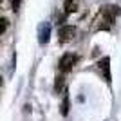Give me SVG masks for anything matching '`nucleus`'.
<instances>
[{
  "label": "nucleus",
  "mask_w": 121,
  "mask_h": 121,
  "mask_svg": "<svg viewBox=\"0 0 121 121\" xmlns=\"http://www.w3.org/2000/svg\"><path fill=\"white\" fill-rule=\"evenodd\" d=\"M58 36H60V43H67L76 36V27L74 25H61L58 31Z\"/></svg>",
  "instance_id": "1"
},
{
  "label": "nucleus",
  "mask_w": 121,
  "mask_h": 121,
  "mask_svg": "<svg viewBox=\"0 0 121 121\" xmlns=\"http://www.w3.org/2000/svg\"><path fill=\"white\" fill-rule=\"evenodd\" d=\"M76 60H78V56L72 54V52H65V54L60 58V69L61 72H69L72 69V65L76 63Z\"/></svg>",
  "instance_id": "2"
},
{
  "label": "nucleus",
  "mask_w": 121,
  "mask_h": 121,
  "mask_svg": "<svg viewBox=\"0 0 121 121\" xmlns=\"http://www.w3.org/2000/svg\"><path fill=\"white\" fill-rule=\"evenodd\" d=\"M49 35H51V25L47 22H43L38 27V42H40L42 45H45L47 42H49Z\"/></svg>",
  "instance_id": "3"
},
{
  "label": "nucleus",
  "mask_w": 121,
  "mask_h": 121,
  "mask_svg": "<svg viewBox=\"0 0 121 121\" xmlns=\"http://www.w3.org/2000/svg\"><path fill=\"white\" fill-rule=\"evenodd\" d=\"M99 69L103 71V74H105V80L110 81V58H108V56H105V58L99 60Z\"/></svg>",
  "instance_id": "4"
},
{
  "label": "nucleus",
  "mask_w": 121,
  "mask_h": 121,
  "mask_svg": "<svg viewBox=\"0 0 121 121\" xmlns=\"http://www.w3.org/2000/svg\"><path fill=\"white\" fill-rule=\"evenodd\" d=\"M63 11H65V15L76 13V11H78V4H76L74 0H65V2H63Z\"/></svg>",
  "instance_id": "5"
},
{
  "label": "nucleus",
  "mask_w": 121,
  "mask_h": 121,
  "mask_svg": "<svg viewBox=\"0 0 121 121\" xmlns=\"http://www.w3.org/2000/svg\"><path fill=\"white\" fill-rule=\"evenodd\" d=\"M61 114L67 116L69 114V96H63V103H61Z\"/></svg>",
  "instance_id": "6"
},
{
  "label": "nucleus",
  "mask_w": 121,
  "mask_h": 121,
  "mask_svg": "<svg viewBox=\"0 0 121 121\" xmlns=\"http://www.w3.org/2000/svg\"><path fill=\"white\" fill-rule=\"evenodd\" d=\"M5 29H7V20H5V18H0V35H2Z\"/></svg>",
  "instance_id": "7"
},
{
  "label": "nucleus",
  "mask_w": 121,
  "mask_h": 121,
  "mask_svg": "<svg viewBox=\"0 0 121 121\" xmlns=\"http://www.w3.org/2000/svg\"><path fill=\"white\" fill-rule=\"evenodd\" d=\"M61 85H63V78H61V76H58V78H56V91H60Z\"/></svg>",
  "instance_id": "8"
},
{
  "label": "nucleus",
  "mask_w": 121,
  "mask_h": 121,
  "mask_svg": "<svg viewBox=\"0 0 121 121\" xmlns=\"http://www.w3.org/2000/svg\"><path fill=\"white\" fill-rule=\"evenodd\" d=\"M18 5H20V0H13V11H18Z\"/></svg>",
  "instance_id": "9"
},
{
  "label": "nucleus",
  "mask_w": 121,
  "mask_h": 121,
  "mask_svg": "<svg viewBox=\"0 0 121 121\" xmlns=\"http://www.w3.org/2000/svg\"><path fill=\"white\" fill-rule=\"evenodd\" d=\"M0 83H2V78H0Z\"/></svg>",
  "instance_id": "10"
}]
</instances>
